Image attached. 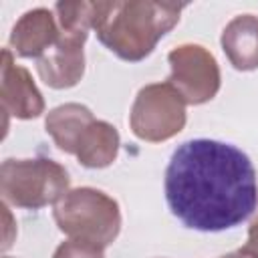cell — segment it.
Instances as JSON below:
<instances>
[{
	"label": "cell",
	"mask_w": 258,
	"mask_h": 258,
	"mask_svg": "<svg viewBox=\"0 0 258 258\" xmlns=\"http://www.w3.org/2000/svg\"><path fill=\"white\" fill-rule=\"evenodd\" d=\"M119 145H121V137L115 125L103 119H95L83 131L75 149V157L79 159L81 165L89 169H101L117 159Z\"/></svg>",
	"instance_id": "cell-11"
},
{
	"label": "cell",
	"mask_w": 258,
	"mask_h": 258,
	"mask_svg": "<svg viewBox=\"0 0 258 258\" xmlns=\"http://www.w3.org/2000/svg\"><path fill=\"white\" fill-rule=\"evenodd\" d=\"M2 111L16 119H36L44 113V99L32 81V75L14 62L10 48L2 50L0 81Z\"/></svg>",
	"instance_id": "cell-8"
},
{
	"label": "cell",
	"mask_w": 258,
	"mask_h": 258,
	"mask_svg": "<svg viewBox=\"0 0 258 258\" xmlns=\"http://www.w3.org/2000/svg\"><path fill=\"white\" fill-rule=\"evenodd\" d=\"M222 50L238 71L258 69V16H234L222 30Z\"/></svg>",
	"instance_id": "cell-10"
},
{
	"label": "cell",
	"mask_w": 258,
	"mask_h": 258,
	"mask_svg": "<svg viewBox=\"0 0 258 258\" xmlns=\"http://www.w3.org/2000/svg\"><path fill=\"white\" fill-rule=\"evenodd\" d=\"M185 4L155 0L93 2L91 28L119 58L137 62L149 56L155 44L179 22Z\"/></svg>",
	"instance_id": "cell-2"
},
{
	"label": "cell",
	"mask_w": 258,
	"mask_h": 258,
	"mask_svg": "<svg viewBox=\"0 0 258 258\" xmlns=\"http://www.w3.org/2000/svg\"><path fill=\"white\" fill-rule=\"evenodd\" d=\"M52 258H105V248L69 238L58 244Z\"/></svg>",
	"instance_id": "cell-14"
},
{
	"label": "cell",
	"mask_w": 258,
	"mask_h": 258,
	"mask_svg": "<svg viewBox=\"0 0 258 258\" xmlns=\"http://www.w3.org/2000/svg\"><path fill=\"white\" fill-rule=\"evenodd\" d=\"M93 121H95V117L89 107H85L81 103H64L46 113L44 129L52 137L54 145L60 151L75 155V149H77V143H79L83 131Z\"/></svg>",
	"instance_id": "cell-12"
},
{
	"label": "cell",
	"mask_w": 258,
	"mask_h": 258,
	"mask_svg": "<svg viewBox=\"0 0 258 258\" xmlns=\"http://www.w3.org/2000/svg\"><path fill=\"white\" fill-rule=\"evenodd\" d=\"M54 16L60 30L69 32H89L93 18V2H56Z\"/></svg>",
	"instance_id": "cell-13"
},
{
	"label": "cell",
	"mask_w": 258,
	"mask_h": 258,
	"mask_svg": "<svg viewBox=\"0 0 258 258\" xmlns=\"http://www.w3.org/2000/svg\"><path fill=\"white\" fill-rule=\"evenodd\" d=\"M4 258H12V256H4Z\"/></svg>",
	"instance_id": "cell-17"
},
{
	"label": "cell",
	"mask_w": 258,
	"mask_h": 258,
	"mask_svg": "<svg viewBox=\"0 0 258 258\" xmlns=\"http://www.w3.org/2000/svg\"><path fill=\"white\" fill-rule=\"evenodd\" d=\"M60 36L56 16L48 8H32L24 12L10 32V46L18 56L40 58Z\"/></svg>",
	"instance_id": "cell-9"
},
{
	"label": "cell",
	"mask_w": 258,
	"mask_h": 258,
	"mask_svg": "<svg viewBox=\"0 0 258 258\" xmlns=\"http://www.w3.org/2000/svg\"><path fill=\"white\" fill-rule=\"evenodd\" d=\"M69 171L54 159H6L0 167V194L6 204L40 210L56 204L69 191Z\"/></svg>",
	"instance_id": "cell-4"
},
{
	"label": "cell",
	"mask_w": 258,
	"mask_h": 258,
	"mask_svg": "<svg viewBox=\"0 0 258 258\" xmlns=\"http://www.w3.org/2000/svg\"><path fill=\"white\" fill-rule=\"evenodd\" d=\"M52 218L71 240L107 248L121 232V210L117 200L97 187H75L54 204Z\"/></svg>",
	"instance_id": "cell-3"
},
{
	"label": "cell",
	"mask_w": 258,
	"mask_h": 258,
	"mask_svg": "<svg viewBox=\"0 0 258 258\" xmlns=\"http://www.w3.org/2000/svg\"><path fill=\"white\" fill-rule=\"evenodd\" d=\"M220 258H252L248 252H244L242 248H238V250H234V252H228V254H224V256H220Z\"/></svg>",
	"instance_id": "cell-16"
},
{
	"label": "cell",
	"mask_w": 258,
	"mask_h": 258,
	"mask_svg": "<svg viewBox=\"0 0 258 258\" xmlns=\"http://www.w3.org/2000/svg\"><path fill=\"white\" fill-rule=\"evenodd\" d=\"M171 73L167 83L177 89L187 105L212 101L222 85L216 56L202 44H179L167 54Z\"/></svg>",
	"instance_id": "cell-6"
},
{
	"label": "cell",
	"mask_w": 258,
	"mask_h": 258,
	"mask_svg": "<svg viewBox=\"0 0 258 258\" xmlns=\"http://www.w3.org/2000/svg\"><path fill=\"white\" fill-rule=\"evenodd\" d=\"M185 105L183 97L169 83H151L141 87L129 113L133 135L149 143L171 139L185 127Z\"/></svg>",
	"instance_id": "cell-5"
},
{
	"label": "cell",
	"mask_w": 258,
	"mask_h": 258,
	"mask_svg": "<svg viewBox=\"0 0 258 258\" xmlns=\"http://www.w3.org/2000/svg\"><path fill=\"white\" fill-rule=\"evenodd\" d=\"M89 32L60 30L58 40L36 58L38 77L50 89H71L85 75V50L83 44Z\"/></svg>",
	"instance_id": "cell-7"
},
{
	"label": "cell",
	"mask_w": 258,
	"mask_h": 258,
	"mask_svg": "<svg viewBox=\"0 0 258 258\" xmlns=\"http://www.w3.org/2000/svg\"><path fill=\"white\" fill-rule=\"evenodd\" d=\"M163 187L171 214L200 232L240 226L258 206V179L250 157L216 139L181 143L169 157Z\"/></svg>",
	"instance_id": "cell-1"
},
{
	"label": "cell",
	"mask_w": 258,
	"mask_h": 258,
	"mask_svg": "<svg viewBox=\"0 0 258 258\" xmlns=\"http://www.w3.org/2000/svg\"><path fill=\"white\" fill-rule=\"evenodd\" d=\"M244 252H248L252 258H258V216L248 226V240L242 246Z\"/></svg>",
	"instance_id": "cell-15"
}]
</instances>
